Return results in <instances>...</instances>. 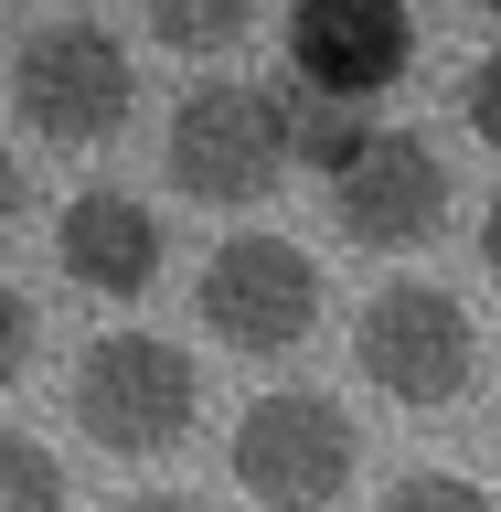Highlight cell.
<instances>
[{
  "mask_svg": "<svg viewBox=\"0 0 501 512\" xmlns=\"http://www.w3.org/2000/svg\"><path fill=\"white\" fill-rule=\"evenodd\" d=\"M224 470H235V491L267 502V512H331L352 491V470H363V427H352L331 395L278 384V395H256V406L235 416Z\"/></svg>",
  "mask_w": 501,
  "mask_h": 512,
  "instance_id": "6da1fadb",
  "label": "cell"
},
{
  "mask_svg": "<svg viewBox=\"0 0 501 512\" xmlns=\"http://www.w3.org/2000/svg\"><path fill=\"white\" fill-rule=\"evenodd\" d=\"M160 160H171V192H182V203L235 214V203H267V192L288 182L299 128H288L278 96H256V86H192L182 107H171Z\"/></svg>",
  "mask_w": 501,
  "mask_h": 512,
  "instance_id": "7a4b0ae2",
  "label": "cell"
},
{
  "mask_svg": "<svg viewBox=\"0 0 501 512\" xmlns=\"http://www.w3.org/2000/svg\"><path fill=\"white\" fill-rule=\"evenodd\" d=\"M203 416V374H192L182 342L160 331H107V342L75 363V427H86L107 459H171Z\"/></svg>",
  "mask_w": 501,
  "mask_h": 512,
  "instance_id": "3957f363",
  "label": "cell"
},
{
  "mask_svg": "<svg viewBox=\"0 0 501 512\" xmlns=\"http://www.w3.org/2000/svg\"><path fill=\"white\" fill-rule=\"evenodd\" d=\"M128 96H139V75L107 22H43L11 54V107L43 150H107L128 128Z\"/></svg>",
  "mask_w": 501,
  "mask_h": 512,
  "instance_id": "277c9868",
  "label": "cell"
},
{
  "mask_svg": "<svg viewBox=\"0 0 501 512\" xmlns=\"http://www.w3.org/2000/svg\"><path fill=\"white\" fill-rule=\"evenodd\" d=\"M352 374L395 406H459L480 374V331L438 278H384L352 320Z\"/></svg>",
  "mask_w": 501,
  "mask_h": 512,
  "instance_id": "5b68a950",
  "label": "cell"
},
{
  "mask_svg": "<svg viewBox=\"0 0 501 512\" xmlns=\"http://www.w3.org/2000/svg\"><path fill=\"white\" fill-rule=\"evenodd\" d=\"M192 310H203V331L224 352H299L310 320H320V267L288 235H235V246L203 256Z\"/></svg>",
  "mask_w": 501,
  "mask_h": 512,
  "instance_id": "8992f818",
  "label": "cell"
},
{
  "mask_svg": "<svg viewBox=\"0 0 501 512\" xmlns=\"http://www.w3.org/2000/svg\"><path fill=\"white\" fill-rule=\"evenodd\" d=\"M416 64V22L395 0H310L288 11V75L320 107H374L384 86H406Z\"/></svg>",
  "mask_w": 501,
  "mask_h": 512,
  "instance_id": "52a82bcc",
  "label": "cell"
},
{
  "mask_svg": "<svg viewBox=\"0 0 501 512\" xmlns=\"http://www.w3.org/2000/svg\"><path fill=\"white\" fill-rule=\"evenodd\" d=\"M331 214H342L352 246H374V256L427 246V235L448 224V160H438V139H427V128H374V150L331 182Z\"/></svg>",
  "mask_w": 501,
  "mask_h": 512,
  "instance_id": "ba28073f",
  "label": "cell"
},
{
  "mask_svg": "<svg viewBox=\"0 0 501 512\" xmlns=\"http://www.w3.org/2000/svg\"><path fill=\"white\" fill-rule=\"evenodd\" d=\"M54 256H64V278L86 288V299H150L160 288V214L139 192L96 182V192H75L54 214Z\"/></svg>",
  "mask_w": 501,
  "mask_h": 512,
  "instance_id": "9c48e42d",
  "label": "cell"
},
{
  "mask_svg": "<svg viewBox=\"0 0 501 512\" xmlns=\"http://www.w3.org/2000/svg\"><path fill=\"white\" fill-rule=\"evenodd\" d=\"M64 502H75V491H64V459L32 438V427H11V438H0V512H64Z\"/></svg>",
  "mask_w": 501,
  "mask_h": 512,
  "instance_id": "30bf717a",
  "label": "cell"
},
{
  "mask_svg": "<svg viewBox=\"0 0 501 512\" xmlns=\"http://www.w3.org/2000/svg\"><path fill=\"white\" fill-rule=\"evenodd\" d=\"M150 43H171V54H235V43H246V11H235V0H224V11H182V0H171V11H150Z\"/></svg>",
  "mask_w": 501,
  "mask_h": 512,
  "instance_id": "8fae6325",
  "label": "cell"
},
{
  "mask_svg": "<svg viewBox=\"0 0 501 512\" xmlns=\"http://www.w3.org/2000/svg\"><path fill=\"white\" fill-rule=\"evenodd\" d=\"M374 512H491V502H480V480H459V470H406Z\"/></svg>",
  "mask_w": 501,
  "mask_h": 512,
  "instance_id": "7c38bea8",
  "label": "cell"
},
{
  "mask_svg": "<svg viewBox=\"0 0 501 512\" xmlns=\"http://www.w3.org/2000/svg\"><path fill=\"white\" fill-rule=\"evenodd\" d=\"M363 150H374V128L352 118V107H310V160L331 171V182H342V171H352Z\"/></svg>",
  "mask_w": 501,
  "mask_h": 512,
  "instance_id": "4fadbf2b",
  "label": "cell"
},
{
  "mask_svg": "<svg viewBox=\"0 0 501 512\" xmlns=\"http://www.w3.org/2000/svg\"><path fill=\"white\" fill-rule=\"evenodd\" d=\"M459 118L480 128V150H501V43L470 64V86H459Z\"/></svg>",
  "mask_w": 501,
  "mask_h": 512,
  "instance_id": "5bb4252c",
  "label": "cell"
},
{
  "mask_svg": "<svg viewBox=\"0 0 501 512\" xmlns=\"http://www.w3.org/2000/svg\"><path fill=\"white\" fill-rule=\"evenodd\" d=\"M0 374H11V384L32 374V299H22V288L0 299Z\"/></svg>",
  "mask_w": 501,
  "mask_h": 512,
  "instance_id": "9a60e30c",
  "label": "cell"
},
{
  "mask_svg": "<svg viewBox=\"0 0 501 512\" xmlns=\"http://www.w3.org/2000/svg\"><path fill=\"white\" fill-rule=\"evenodd\" d=\"M480 267H491V288H501V203L480 214Z\"/></svg>",
  "mask_w": 501,
  "mask_h": 512,
  "instance_id": "2e32d148",
  "label": "cell"
},
{
  "mask_svg": "<svg viewBox=\"0 0 501 512\" xmlns=\"http://www.w3.org/2000/svg\"><path fill=\"white\" fill-rule=\"evenodd\" d=\"M118 512H203V502H182V491H139V502H118Z\"/></svg>",
  "mask_w": 501,
  "mask_h": 512,
  "instance_id": "e0dca14e",
  "label": "cell"
}]
</instances>
